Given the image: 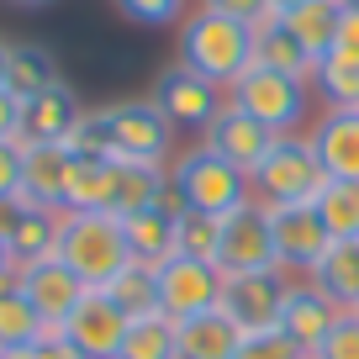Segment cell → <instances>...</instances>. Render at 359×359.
Listing matches in <instances>:
<instances>
[{
	"label": "cell",
	"mask_w": 359,
	"mask_h": 359,
	"mask_svg": "<svg viewBox=\"0 0 359 359\" xmlns=\"http://www.w3.org/2000/svg\"><path fill=\"white\" fill-rule=\"evenodd\" d=\"M227 101L243 106V111L254 116V122H264L275 137H285V133H302V127H306V111H312V79L254 64L233 90H227Z\"/></svg>",
	"instance_id": "5"
},
{
	"label": "cell",
	"mask_w": 359,
	"mask_h": 359,
	"mask_svg": "<svg viewBox=\"0 0 359 359\" xmlns=\"http://www.w3.org/2000/svg\"><path fill=\"white\" fill-rule=\"evenodd\" d=\"M16 280H22L27 302L43 312L48 327H64L69 312H74V306L85 302V291H90V285L79 280V275H74L58 254H53V259H37V264H22V269H16Z\"/></svg>",
	"instance_id": "14"
},
{
	"label": "cell",
	"mask_w": 359,
	"mask_h": 359,
	"mask_svg": "<svg viewBox=\"0 0 359 359\" xmlns=\"http://www.w3.org/2000/svg\"><path fill=\"white\" fill-rule=\"evenodd\" d=\"M22 111H27L22 95L0 90V143H22Z\"/></svg>",
	"instance_id": "39"
},
{
	"label": "cell",
	"mask_w": 359,
	"mask_h": 359,
	"mask_svg": "<svg viewBox=\"0 0 359 359\" xmlns=\"http://www.w3.org/2000/svg\"><path fill=\"white\" fill-rule=\"evenodd\" d=\"M106 127H111V158L122 164H164L175 148V122L158 111L154 101H116L101 106Z\"/></svg>",
	"instance_id": "6"
},
{
	"label": "cell",
	"mask_w": 359,
	"mask_h": 359,
	"mask_svg": "<svg viewBox=\"0 0 359 359\" xmlns=\"http://www.w3.org/2000/svg\"><path fill=\"white\" fill-rule=\"evenodd\" d=\"M64 212H111L116 217V158H74Z\"/></svg>",
	"instance_id": "23"
},
{
	"label": "cell",
	"mask_w": 359,
	"mask_h": 359,
	"mask_svg": "<svg viewBox=\"0 0 359 359\" xmlns=\"http://www.w3.org/2000/svg\"><path fill=\"white\" fill-rule=\"evenodd\" d=\"M201 143L212 148V154H222L227 164H238L243 175H254V169L264 164V154L275 148V133H269L264 122H254L243 106L227 101V106H222V116H217V122L201 133Z\"/></svg>",
	"instance_id": "15"
},
{
	"label": "cell",
	"mask_w": 359,
	"mask_h": 359,
	"mask_svg": "<svg viewBox=\"0 0 359 359\" xmlns=\"http://www.w3.org/2000/svg\"><path fill=\"white\" fill-rule=\"evenodd\" d=\"M48 333L43 312H37L32 302H27L22 280H0V348H32L37 338Z\"/></svg>",
	"instance_id": "27"
},
{
	"label": "cell",
	"mask_w": 359,
	"mask_h": 359,
	"mask_svg": "<svg viewBox=\"0 0 359 359\" xmlns=\"http://www.w3.org/2000/svg\"><path fill=\"white\" fill-rule=\"evenodd\" d=\"M148 101H154L175 127L206 133V127L222 116L227 90H222V85H212V79H201V74H191L185 64H175V69H164V74L154 79V95H148Z\"/></svg>",
	"instance_id": "8"
},
{
	"label": "cell",
	"mask_w": 359,
	"mask_h": 359,
	"mask_svg": "<svg viewBox=\"0 0 359 359\" xmlns=\"http://www.w3.org/2000/svg\"><path fill=\"white\" fill-rule=\"evenodd\" d=\"M58 233H64V212L53 206H32V201H11L0 206V238L11 248V264H37V259L58 254Z\"/></svg>",
	"instance_id": "13"
},
{
	"label": "cell",
	"mask_w": 359,
	"mask_h": 359,
	"mask_svg": "<svg viewBox=\"0 0 359 359\" xmlns=\"http://www.w3.org/2000/svg\"><path fill=\"white\" fill-rule=\"evenodd\" d=\"M238 359H312V354H306V348H296L280 327H269V333H243Z\"/></svg>",
	"instance_id": "36"
},
{
	"label": "cell",
	"mask_w": 359,
	"mask_h": 359,
	"mask_svg": "<svg viewBox=\"0 0 359 359\" xmlns=\"http://www.w3.org/2000/svg\"><path fill=\"white\" fill-rule=\"evenodd\" d=\"M69 154L74 158H111V127H106V111H85L69 133Z\"/></svg>",
	"instance_id": "34"
},
{
	"label": "cell",
	"mask_w": 359,
	"mask_h": 359,
	"mask_svg": "<svg viewBox=\"0 0 359 359\" xmlns=\"http://www.w3.org/2000/svg\"><path fill=\"white\" fill-rule=\"evenodd\" d=\"M106 296H111L127 317H154V312H164V306H158V264L133 259V264H127L122 275L106 285Z\"/></svg>",
	"instance_id": "31"
},
{
	"label": "cell",
	"mask_w": 359,
	"mask_h": 359,
	"mask_svg": "<svg viewBox=\"0 0 359 359\" xmlns=\"http://www.w3.org/2000/svg\"><path fill=\"white\" fill-rule=\"evenodd\" d=\"M222 269L217 264H201V259H164L158 264V306L164 317L185 323V317H201V312H217L222 306Z\"/></svg>",
	"instance_id": "9"
},
{
	"label": "cell",
	"mask_w": 359,
	"mask_h": 359,
	"mask_svg": "<svg viewBox=\"0 0 359 359\" xmlns=\"http://www.w3.org/2000/svg\"><path fill=\"white\" fill-rule=\"evenodd\" d=\"M180 64L212 85L233 90L254 69V22H238L222 11H196L180 22Z\"/></svg>",
	"instance_id": "1"
},
{
	"label": "cell",
	"mask_w": 359,
	"mask_h": 359,
	"mask_svg": "<svg viewBox=\"0 0 359 359\" xmlns=\"http://www.w3.org/2000/svg\"><path fill=\"white\" fill-rule=\"evenodd\" d=\"M116 359H180V323L164 317V312L133 317V327H127L122 354H116Z\"/></svg>",
	"instance_id": "29"
},
{
	"label": "cell",
	"mask_w": 359,
	"mask_h": 359,
	"mask_svg": "<svg viewBox=\"0 0 359 359\" xmlns=\"http://www.w3.org/2000/svg\"><path fill=\"white\" fill-rule=\"evenodd\" d=\"M206 11H222V16H238V22H259L269 16V0H201Z\"/></svg>",
	"instance_id": "40"
},
{
	"label": "cell",
	"mask_w": 359,
	"mask_h": 359,
	"mask_svg": "<svg viewBox=\"0 0 359 359\" xmlns=\"http://www.w3.org/2000/svg\"><path fill=\"white\" fill-rule=\"evenodd\" d=\"M48 85H58V58L43 43H11V79H6V90L32 101Z\"/></svg>",
	"instance_id": "30"
},
{
	"label": "cell",
	"mask_w": 359,
	"mask_h": 359,
	"mask_svg": "<svg viewBox=\"0 0 359 359\" xmlns=\"http://www.w3.org/2000/svg\"><path fill=\"white\" fill-rule=\"evenodd\" d=\"M238 348H243V327L222 306L180 323V359H238Z\"/></svg>",
	"instance_id": "21"
},
{
	"label": "cell",
	"mask_w": 359,
	"mask_h": 359,
	"mask_svg": "<svg viewBox=\"0 0 359 359\" xmlns=\"http://www.w3.org/2000/svg\"><path fill=\"white\" fill-rule=\"evenodd\" d=\"M111 6L137 27H169L185 16V0H111Z\"/></svg>",
	"instance_id": "35"
},
{
	"label": "cell",
	"mask_w": 359,
	"mask_h": 359,
	"mask_svg": "<svg viewBox=\"0 0 359 359\" xmlns=\"http://www.w3.org/2000/svg\"><path fill=\"white\" fill-rule=\"evenodd\" d=\"M312 359H359V312H344L333 323V333L317 344Z\"/></svg>",
	"instance_id": "37"
},
{
	"label": "cell",
	"mask_w": 359,
	"mask_h": 359,
	"mask_svg": "<svg viewBox=\"0 0 359 359\" xmlns=\"http://www.w3.org/2000/svg\"><path fill=\"white\" fill-rule=\"evenodd\" d=\"M306 137H312L327 180H354L359 185V111H323Z\"/></svg>",
	"instance_id": "17"
},
{
	"label": "cell",
	"mask_w": 359,
	"mask_h": 359,
	"mask_svg": "<svg viewBox=\"0 0 359 359\" xmlns=\"http://www.w3.org/2000/svg\"><path fill=\"white\" fill-rule=\"evenodd\" d=\"M285 269H254V275H227L222 280V312L233 317L243 333H269L280 327V306H285Z\"/></svg>",
	"instance_id": "10"
},
{
	"label": "cell",
	"mask_w": 359,
	"mask_h": 359,
	"mask_svg": "<svg viewBox=\"0 0 359 359\" xmlns=\"http://www.w3.org/2000/svg\"><path fill=\"white\" fill-rule=\"evenodd\" d=\"M6 79H11V43H0V90H6Z\"/></svg>",
	"instance_id": "44"
},
{
	"label": "cell",
	"mask_w": 359,
	"mask_h": 359,
	"mask_svg": "<svg viewBox=\"0 0 359 359\" xmlns=\"http://www.w3.org/2000/svg\"><path fill=\"white\" fill-rule=\"evenodd\" d=\"M217 269L222 275H254V269H280L275 254V222L264 201H248L222 217V243H217Z\"/></svg>",
	"instance_id": "7"
},
{
	"label": "cell",
	"mask_w": 359,
	"mask_h": 359,
	"mask_svg": "<svg viewBox=\"0 0 359 359\" xmlns=\"http://www.w3.org/2000/svg\"><path fill=\"white\" fill-rule=\"evenodd\" d=\"M248 180H254V201H264V206H317V196L327 185V169L306 133H285V137H275V148L264 154V164Z\"/></svg>",
	"instance_id": "4"
},
{
	"label": "cell",
	"mask_w": 359,
	"mask_h": 359,
	"mask_svg": "<svg viewBox=\"0 0 359 359\" xmlns=\"http://www.w3.org/2000/svg\"><path fill=\"white\" fill-rule=\"evenodd\" d=\"M22 175H27V143H0V206L22 201Z\"/></svg>",
	"instance_id": "38"
},
{
	"label": "cell",
	"mask_w": 359,
	"mask_h": 359,
	"mask_svg": "<svg viewBox=\"0 0 359 359\" xmlns=\"http://www.w3.org/2000/svg\"><path fill=\"white\" fill-rule=\"evenodd\" d=\"M317 217L327 222L333 243L359 238V185H354V180H327L323 196H317Z\"/></svg>",
	"instance_id": "32"
},
{
	"label": "cell",
	"mask_w": 359,
	"mask_h": 359,
	"mask_svg": "<svg viewBox=\"0 0 359 359\" xmlns=\"http://www.w3.org/2000/svg\"><path fill=\"white\" fill-rule=\"evenodd\" d=\"M58 259L74 269L90 291H106V285L133 264V248H127L122 217L111 212H64V233H58Z\"/></svg>",
	"instance_id": "2"
},
{
	"label": "cell",
	"mask_w": 359,
	"mask_h": 359,
	"mask_svg": "<svg viewBox=\"0 0 359 359\" xmlns=\"http://www.w3.org/2000/svg\"><path fill=\"white\" fill-rule=\"evenodd\" d=\"M127 327H133V317H127L106 291H85V302L69 312V323L58 327V333H64L85 359H116Z\"/></svg>",
	"instance_id": "11"
},
{
	"label": "cell",
	"mask_w": 359,
	"mask_h": 359,
	"mask_svg": "<svg viewBox=\"0 0 359 359\" xmlns=\"http://www.w3.org/2000/svg\"><path fill=\"white\" fill-rule=\"evenodd\" d=\"M338 48H348V53H359V6H348L338 11Z\"/></svg>",
	"instance_id": "42"
},
{
	"label": "cell",
	"mask_w": 359,
	"mask_h": 359,
	"mask_svg": "<svg viewBox=\"0 0 359 359\" xmlns=\"http://www.w3.org/2000/svg\"><path fill=\"white\" fill-rule=\"evenodd\" d=\"M16 264H11V248H6V238H0V280H11Z\"/></svg>",
	"instance_id": "43"
},
{
	"label": "cell",
	"mask_w": 359,
	"mask_h": 359,
	"mask_svg": "<svg viewBox=\"0 0 359 359\" xmlns=\"http://www.w3.org/2000/svg\"><path fill=\"white\" fill-rule=\"evenodd\" d=\"M338 11H344V0H302V6H291V11H275L285 27H291V37L306 48V58H327L338 48Z\"/></svg>",
	"instance_id": "22"
},
{
	"label": "cell",
	"mask_w": 359,
	"mask_h": 359,
	"mask_svg": "<svg viewBox=\"0 0 359 359\" xmlns=\"http://www.w3.org/2000/svg\"><path fill=\"white\" fill-rule=\"evenodd\" d=\"M312 90L327 101V111H359V53L333 48L312 64Z\"/></svg>",
	"instance_id": "26"
},
{
	"label": "cell",
	"mask_w": 359,
	"mask_h": 359,
	"mask_svg": "<svg viewBox=\"0 0 359 359\" xmlns=\"http://www.w3.org/2000/svg\"><path fill=\"white\" fill-rule=\"evenodd\" d=\"M254 64L280 69V74H302V79H312V58H306V48L291 37V27H285L275 11L254 22Z\"/></svg>",
	"instance_id": "25"
},
{
	"label": "cell",
	"mask_w": 359,
	"mask_h": 359,
	"mask_svg": "<svg viewBox=\"0 0 359 359\" xmlns=\"http://www.w3.org/2000/svg\"><path fill=\"white\" fill-rule=\"evenodd\" d=\"M327 302H338L344 312H359V238H344L323 254V264L306 275Z\"/></svg>",
	"instance_id": "24"
},
{
	"label": "cell",
	"mask_w": 359,
	"mask_h": 359,
	"mask_svg": "<svg viewBox=\"0 0 359 359\" xmlns=\"http://www.w3.org/2000/svg\"><path fill=\"white\" fill-rule=\"evenodd\" d=\"M291 6H302V0H269V11H291Z\"/></svg>",
	"instance_id": "46"
},
{
	"label": "cell",
	"mask_w": 359,
	"mask_h": 359,
	"mask_svg": "<svg viewBox=\"0 0 359 359\" xmlns=\"http://www.w3.org/2000/svg\"><path fill=\"white\" fill-rule=\"evenodd\" d=\"M180 212H185V206H180V196L169 191L158 206L122 217V233H127L133 259H143V264H164V259H175V217Z\"/></svg>",
	"instance_id": "20"
},
{
	"label": "cell",
	"mask_w": 359,
	"mask_h": 359,
	"mask_svg": "<svg viewBox=\"0 0 359 359\" xmlns=\"http://www.w3.org/2000/svg\"><path fill=\"white\" fill-rule=\"evenodd\" d=\"M79 95L58 79V85H48L43 95H32L22 111V143H69V133H74L79 122Z\"/></svg>",
	"instance_id": "18"
},
{
	"label": "cell",
	"mask_w": 359,
	"mask_h": 359,
	"mask_svg": "<svg viewBox=\"0 0 359 359\" xmlns=\"http://www.w3.org/2000/svg\"><path fill=\"white\" fill-rule=\"evenodd\" d=\"M217 243H222V217H201V212H180L175 217V254L180 259L217 264Z\"/></svg>",
	"instance_id": "33"
},
{
	"label": "cell",
	"mask_w": 359,
	"mask_h": 359,
	"mask_svg": "<svg viewBox=\"0 0 359 359\" xmlns=\"http://www.w3.org/2000/svg\"><path fill=\"white\" fill-rule=\"evenodd\" d=\"M37 359H85V354H79V348L69 344V338L58 333V327H48V333L37 338Z\"/></svg>",
	"instance_id": "41"
},
{
	"label": "cell",
	"mask_w": 359,
	"mask_h": 359,
	"mask_svg": "<svg viewBox=\"0 0 359 359\" xmlns=\"http://www.w3.org/2000/svg\"><path fill=\"white\" fill-rule=\"evenodd\" d=\"M11 6H53V0H11Z\"/></svg>",
	"instance_id": "47"
},
{
	"label": "cell",
	"mask_w": 359,
	"mask_h": 359,
	"mask_svg": "<svg viewBox=\"0 0 359 359\" xmlns=\"http://www.w3.org/2000/svg\"><path fill=\"white\" fill-rule=\"evenodd\" d=\"M169 196V175L164 164H122L116 158V217L148 212Z\"/></svg>",
	"instance_id": "28"
},
{
	"label": "cell",
	"mask_w": 359,
	"mask_h": 359,
	"mask_svg": "<svg viewBox=\"0 0 359 359\" xmlns=\"http://www.w3.org/2000/svg\"><path fill=\"white\" fill-rule=\"evenodd\" d=\"M69 169H74V154H69L64 143H27L22 201H32V206H53V212H64Z\"/></svg>",
	"instance_id": "19"
},
{
	"label": "cell",
	"mask_w": 359,
	"mask_h": 359,
	"mask_svg": "<svg viewBox=\"0 0 359 359\" xmlns=\"http://www.w3.org/2000/svg\"><path fill=\"white\" fill-rule=\"evenodd\" d=\"M338 317H344V306L327 302V296L317 291L312 280H291V291H285V306H280V333L291 338L296 348L317 354V344L333 333Z\"/></svg>",
	"instance_id": "16"
},
{
	"label": "cell",
	"mask_w": 359,
	"mask_h": 359,
	"mask_svg": "<svg viewBox=\"0 0 359 359\" xmlns=\"http://www.w3.org/2000/svg\"><path fill=\"white\" fill-rule=\"evenodd\" d=\"M169 191L180 196L185 212L227 217V212H238V206L254 201V180H248L238 164H227L222 154H212L206 143H196L169 164Z\"/></svg>",
	"instance_id": "3"
},
{
	"label": "cell",
	"mask_w": 359,
	"mask_h": 359,
	"mask_svg": "<svg viewBox=\"0 0 359 359\" xmlns=\"http://www.w3.org/2000/svg\"><path fill=\"white\" fill-rule=\"evenodd\" d=\"M0 359H37V344L32 348H0Z\"/></svg>",
	"instance_id": "45"
},
{
	"label": "cell",
	"mask_w": 359,
	"mask_h": 359,
	"mask_svg": "<svg viewBox=\"0 0 359 359\" xmlns=\"http://www.w3.org/2000/svg\"><path fill=\"white\" fill-rule=\"evenodd\" d=\"M269 222H275V254H280L285 275H312L323 264V254L333 248V233L317 217V206H269Z\"/></svg>",
	"instance_id": "12"
}]
</instances>
